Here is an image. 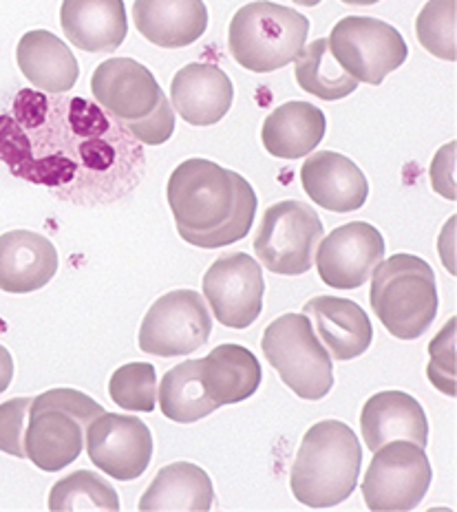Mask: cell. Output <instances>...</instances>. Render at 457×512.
I'll use <instances>...</instances> for the list:
<instances>
[{"mask_svg": "<svg viewBox=\"0 0 457 512\" xmlns=\"http://www.w3.org/2000/svg\"><path fill=\"white\" fill-rule=\"evenodd\" d=\"M0 164L76 206H109L142 184L144 146L84 95L20 89L0 115Z\"/></svg>", "mask_w": 457, "mask_h": 512, "instance_id": "cell-1", "label": "cell"}, {"mask_svg": "<svg viewBox=\"0 0 457 512\" xmlns=\"http://www.w3.org/2000/svg\"><path fill=\"white\" fill-rule=\"evenodd\" d=\"M166 195L179 237L201 250L246 239L259 206L246 177L199 157L173 170Z\"/></svg>", "mask_w": 457, "mask_h": 512, "instance_id": "cell-2", "label": "cell"}, {"mask_svg": "<svg viewBox=\"0 0 457 512\" xmlns=\"http://www.w3.org/2000/svg\"><path fill=\"white\" fill-rule=\"evenodd\" d=\"M363 446L345 422L323 420L305 433L294 457L290 488L301 504L332 508L354 493Z\"/></svg>", "mask_w": 457, "mask_h": 512, "instance_id": "cell-3", "label": "cell"}, {"mask_svg": "<svg viewBox=\"0 0 457 512\" xmlns=\"http://www.w3.org/2000/svg\"><path fill=\"white\" fill-rule=\"evenodd\" d=\"M91 93L142 146L166 144L175 133V111L142 62L109 58L91 76Z\"/></svg>", "mask_w": 457, "mask_h": 512, "instance_id": "cell-4", "label": "cell"}, {"mask_svg": "<svg viewBox=\"0 0 457 512\" xmlns=\"http://www.w3.org/2000/svg\"><path fill=\"white\" fill-rule=\"evenodd\" d=\"M371 279V307L391 336L416 340L438 314V285L431 265L416 254H393L380 261Z\"/></svg>", "mask_w": 457, "mask_h": 512, "instance_id": "cell-5", "label": "cell"}, {"mask_svg": "<svg viewBox=\"0 0 457 512\" xmlns=\"http://www.w3.org/2000/svg\"><path fill=\"white\" fill-rule=\"evenodd\" d=\"M25 457L45 473H58L80 457L89 424L104 407L76 389H51L31 398Z\"/></svg>", "mask_w": 457, "mask_h": 512, "instance_id": "cell-6", "label": "cell"}, {"mask_svg": "<svg viewBox=\"0 0 457 512\" xmlns=\"http://www.w3.org/2000/svg\"><path fill=\"white\" fill-rule=\"evenodd\" d=\"M310 20L296 9L257 0L243 5L230 23V53L243 69L272 73L296 60L303 51Z\"/></svg>", "mask_w": 457, "mask_h": 512, "instance_id": "cell-7", "label": "cell"}, {"mask_svg": "<svg viewBox=\"0 0 457 512\" xmlns=\"http://www.w3.org/2000/svg\"><path fill=\"white\" fill-rule=\"evenodd\" d=\"M261 349L274 371L303 400H323L334 387L332 356L305 314H283L265 327Z\"/></svg>", "mask_w": 457, "mask_h": 512, "instance_id": "cell-8", "label": "cell"}, {"mask_svg": "<svg viewBox=\"0 0 457 512\" xmlns=\"http://www.w3.org/2000/svg\"><path fill=\"white\" fill-rule=\"evenodd\" d=\"M323 234V221L312 206L296 199L279 201L263 212L254 252L270 272L299 276L312 270Z\"/></svg>", "mask_w": 457, "mask_h": 512, "instance_id": "cell-9", "label": "cell"}, {"mask_svg": "<svg viewBox=\"0 0 457 512\" xmlns=\"http://www.w3.org/2000/svg\"><path fill=\"white\" fill-rule=\"evenodd\" d=\"M329 51L349 76L358 82H385L391 71L400 69L409 47L396 27L371 16H347L338 20L329 34Z\"/></svg>", "mask_w": 457, "mask_h": 512, "instance_id": "cell-10", "label": "cell"}, {"mask_svg": "<svg viewBox=\"0 0 457 512\" xmlns=\"http://www.w3.org/2000/svg\"><path fill=\"white\" fill-rule=\"evenodd\" d=\"M433 471L424 448L393 440L374 451L363 479V497L374 512L413 510L429 493Z\"/></svg>", "mask_w": 457, "mask_h": 512, "instance_id": "cell-11", "label": "cell"}, {"mask_svg": "<svg viewBox=\"0 0 457 512\" xmlns=\"http://www.w3.org/2000/svg\"><path fill=\"white\" fill-rule=\"evenodd\" d=\"M210 334L212 316L204 298L195 290H173L146 312L137 345L144 354L175 358L204 347Z\"/></svg>", "mask_w": 457, "mask_h": 512, "instance_id": "cell-12", "label": "cell"}, {"mask_svg": "<svg viewBox=\"0 0 457 512\" xmlns=\"http://www.w3.org/2000/svg\"><path fill=\"white\" fill-rule=\"evenodd\" d=\"M261 265L246 252L226 254L204 274V296L223 327L246 329L263 309Z\"/></svg>", "mask_w": 457, "mask_h": 512, "instance_id": "cell-13", "label": "cell"}, {"mask_svg": "<svg viewBox=\"0 0 457 512\" xmlns=\"http://www.w3.org/2000/svg\"><path fill=\"white\" fill-rule=\"evenodd\" d=\"M84 442L89 460L120 482L142 477L153 460L151 429L135 415L104 411L89 424Z\"/></svg>", "mask_w": 457, "mask_h": 512, "instance_id": "cell-14", "label": "cell"}, {"mask_svg": "<svg viewBox=\"0 0 457 512\" xmlns=\"http://www.w3.org/2000/svg\"><path fill=\"white\" fill-rule=\"evenodd\" d=\"M385 250V239L371 223H345L318 243L314 256L318 276L336 290H356L385 259Z\"/></svg>", "mask_w": 457, "mask_h": 512, "instance_id": "cell-15", "label": "cell"}, {"mask_svg": "<svg viewBox=\"0 0 457 512\" xmlns=\"http://www.w3.org/2000/svg\"><path fill=\"white\" fill-rule=\"evenodd\" d=\"M173 111L193 126H212L228 115L235 87L217 64L190 62L170 82Z\"/></svg>", "mask_w": 457, "mask_h": 512, "instance_id": "cell-16", "label": "cell"}, {"mask_svg": "<svg viewBox=\"0 0 457 512\" xmlns=\"http://www.w3.org/2000/svg\"><path fill=\"white\" fill-rule=\"evenodd\" d=\"M301 184L314 204L338 215L363 208L369 197V184L363 170L349 157L334 151H321L305 159Z\"/></svg>", "mask_w": 457, "mask_h": 512, "instance_id": "cell-17", "label": "cell"}, {"mask_svg": "<svg viewBox=\"0 0 457 512\" xmlns=\"http://www.w3.org/2000/svg\"><path fill=\"white\" fill-rule=\"evenodd\" d=\"M360 431L371 453L393 440H409L422 448L429 442L427 413L405 391H382L371 396L360 413Z\"/></svg>", "mask_w": 457, "mask_h": 512, "instance_id": "cell-18", "label": "cell"}, {"mask_svg": "<svg viewBox=\"0 0 457 512\" xmlns=\"http://www.w3.org/2000/svg\"><path fill=\"white\" fill-rule=\"evenodd\" d=\"M58 272V252L47 237L12 230L0 237V290L29 294L42 290Z\"/></svg>", "mask_w": 457, "mask_h": 512, "instance_id": "cell-19", "label": "cell"}, {"mask_svg": "<svg viewBox=\"0 0 457 512\" xmlns=\"http://www.w3.org/2000/svg\"><path fill=\"white\" fill-rule=\"evenodd\" d=\"M60 25L73 47L113 53L129 36L124 0H62Z\"/></svg>", "mask_w": 457, "mask_h": 512, "instance_id": "cell-20", "label": "cell"}, {"mask_svg": "<svg viewBox=\"0 0 457 512\" xmlns=\"http://www.w3.org/2000/svg\"><path fill=\"white\" fill-rule=\"evenodd\" d=\"M133 23L153 45L182 49L206 34L208 9L204 0H135Z\"/></svg>", "mask_w": 457, "mask_h": 512, "instance_id": "cell-21", "label": "cell"}, {"mask_svg": "<svg viewBox=\"0 0 457 512\" xmlns=\"http://www.w3.org/2000/svg\"><path fill=\"white\" fill-rule=\"evenodd\" d=\"M303 314L314 318L323 347L334 360L363 356L374 340V327L365 309L349 298L316 296L303 307Z\"/></svg>", "mask_w": 457, "mask_h": 512, "instance_id": "cell-22", "label": "cell"}, {"mask_svg": "<svg viewBox=\"0 0 457 512\" xmlns=\"http://www.w3.org/2000/svg\"><path fill=\"white\" fill-rule=\"evenodd\" d=\"M16 60L23 76L42 93H67L80 78L76 56L47 29L27 31L16 47Z\"/></svg>", "mask_w": 457, "mask_h": 512, "instance_id": "cell-23", "label": "cell"}, {"mask_svg": "<svg viewBox=\"0 0 457 512\" xmlns=\"http://www.w3.org/2000/svg\"><path fill=\"white\" fill-rule=\"evenodd\" d=\"M325 113L310 102H285L265 117L261 142L276 159H301L323 142Z\"/></svg>", "mask_w": 457, "mask_h": 512, "instance_id": "cell-24", "label": "cell"}, {"mask_svg": "<svg viewBox=\"0 0 457 512\" xmlns=\"http://www.w3.org/2000/svg\"><path fill=\"white\" fill-rule=\"evenodd\" d=\"M261 380L263 371L257 356L243 345H219L201 358V384L219 407L252 398Z\"/></svg>", "mask_w": 457, "mask_h": 512, "instance_id": "cell-25", "label": "cell"}, {"mask_svg": "<svg viewBox=\"0 0 457 512\" xmlns=\"http://www.w3.org/2000/svg\"><path fill=\"white\" fill-rule=\"evenodd\" d=\"M215 501V488L204 468L190 462L164 466L140 499V510H197L206 512Z\"/></svg>", "mask_w": 457, "mask_h": 512, "instance_id": "cell-26", "label": "cell"}, {"mask_svg": "<svg viewBox=\"0 0 457 512\" xmlns=\"http://www.w3.org/2000/svg\"><path fill=\"white\" fill-rule=\"evenodd\" d=\"M157 400L166 418L177 424H193L219 409L201 384V358L186 360L166 371Z\"/></svg>", "mask_w": 457, "mask_h": 512, "instance_id": "cell-27", "label": "cell"}, {"mask_svg": "<svg viewBox=\"0 0 457 512\" xmlns=\"http://www.w3.org/2000/svg\"><path fill=\"white\" fill-rule=\"evenodd\" d=\"M296 82L303 91L325 102L343 100L358 89V80L340 67L329 51V40L318 38L296 56Z\"/></svg>", "mask_w": 457, "mask_h": 512, "instance_id": "cell-28", "label": "cell"}, {"mask_svg": "<svg viewBox=\"0 0 457 512\" xmlns=\"http://www.w3.org/2000/svg\"><path fill=\"white\" fill-rule=\"evenodd\" d=\"M53 512L67 510H120V497L104 477L91 471H76L53 484L49 493Z\"/></svg>", "mask_w": 457, "mask_h": 512, "instance_id": "cell-29", "label": "cell"}, {"mask_svg": "<svg viewBox=\"0 0 457 512\" xmlns=\"http://www.w3.org/2000/svg\"><path fill=\"white\" fill-rule=\"evenodd\" d=\"M457 0H429L416 20L420 45L440 60H457Z\"/></svg>", "mask_w": 457, "mask_h": 512, "instance_id": "cell-30", "label": "cell"}, {"mask_svg": "<svg viewBox=\"0 0 457 512\" xmlns=\"http://www.w3.org/2000/svg\"><path fill=\"white\" fill-rule=\"evenodd\" d=\"M111 400L126 411L151 413L157 407V373L148 362H129L113 371L109 382Z\"/></svg>", "mask_w": 457, "mask_h": 512, "instance_id": "cell-31", "label": "cell"}, {"mask_svg": "<svg viewBox=\"0 0 457 512\" xmlns=\"http://www.w3.org/2000/svg\"><path fill=\"white\" fill-rule=\"evenodd\" d=\"M429 380L446 396H455V318H451L429 347Z\"/></svg>", "mask_w": 457, "mask_h": 512, "instance_id": "cell-32", "label": "cell"}, {"mask_svg": "<svg viewBox=\"0 0 457 512\" xmlns=\"http://www.w3.org/2000/svg\"><path fill=\"white\" fill-rule=\"evenodd\" d=\"M31 398H14L0 404V451L25 457V418Z\"/></svg>", "mask_w": 457, "mask_h": 512, "instance_id": "cell-33", "label": "cell"}, {"mask_svg": "<svg viewBox=\"0 0 457 512\" xmlns=\"http://www.w3.org/2000/svg\"><path fill=\"white\" fill-rule=\"evenodd\" d=\"M14 380V358L9 354V349L0 345V393L9 389V384Z\"/></svg>", "mask_w": 457, "mask_h": 512, "instance_id": "cell-34", "label": "cell"}, {"mask_svg": "<svg viewBox=\"0 0 457 512\" xmlns=\"http://www.w3.org/2000/svg\"><path fill=\"white\" fill-rule=\"evenodd\" d=\"M345 5H363V7H367V5H376V3H380V0H343Z\"/></svg>", "mask_w": 457, "mask_h": 512, "instance_id": "cell-35", "label": "cell"}, {"mask_svg": "<svg viewBox=\"0 0 457 512\" xmlns=\"http://www.w3.org/2000/svg\"><path fill=\"white\" fill-rule=\"evenodd\" d=\"M294 3H299L303 7H316V5H321V0H294Z\"/></svg>", "mask_w": 457, "mask_h": 512, "instance_id": "cell-36", "label": "cell"}]
</instances>
